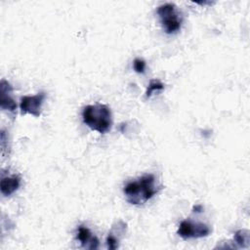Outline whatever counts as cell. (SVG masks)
<instances>
[{
	"label": "cell",
	"instance_id": "6da1fadb",
	"mask_svg": "<svg viewBox=\"0 0 250 250\" xmlns=\"http://www.w3.org/2000/svg\"><path fill=\"white\" fill-rule=\"evenodd\" d=\"M161 186L157 184L153 174H145L137 180L128 182L123 188L127 202L132 205H142L159 192Z\"/></svg>",
	"mask_w": 250,
	"mask_h": 250
},
{
	"label": "cell",
	"instance_id": "7a4b0ae2",
	"mask_svg": "<svg viewBox=\"0 0 250 250\" xmlns=\"http://www.w3.org/2000/svg\"><path fill=\"white\" fill-rule=\"evenodd\" d=\"M82 119L91 130L100 134L109 132L112 127L110 108L104 104L86 105L82 110Z\"/></svg>",
	"mask_w": 250,
	"mask_h": 250
},
{
	"label": "cell",
	"instance_id": "3957f363",
	"mask_svg": "<svg viewBox=\"0 0 250 250\" xmlns=\"http://www.w3.org/2000/svg\"><path fill=\"white\" fill-rule=\"evenodd\" d=\"M156 13L160 24L167 34H174L181 29L183 17L176 5L173 3H164L157 7Z\"/></svg>",
	"mask_w": 250,
	"mask_h": 250
},
{
	"label": "cell",
	"instance_id": "277c9868",
	"mask_svg": "<svg viewBox=\"0 0 250 250\" xmlns=\"http://www.w3.org/2000/svg\"><path fill=\"white\" fill-rule=\"evenodd\" d=\"M211 232L210 228L203 223L193 222L191 220H184L181 222L177 233L185 240L191 238H201L208 236Z\"/></svg>",
	"mask_w": 250,
	"mask_h": 250
},
{
	"label": "cell",
	"instance_id": "5b68a950",
	"mask_svg": "<svg viewBox=\"0 0 250 250\" xmlns=\"http://www.w3.org/2000/svg\"><path fill=\"white\" fill-rule=\"evenodd\" d=\"M46 98V94L44 92L37 93L33 96H23L21 99L20 108L21 114H31L35 117L40 116L41 107Z\"/></svg>",
	"mask_w": 250,
	"mask_h": 250
},
{
	"label": "cell",
	"instance_id": "8992f818",
	"mask_svg": "<svg viewBox=\"0 0 250 250\" xmlns=\"http://www.w3.org/2000/svg\"><path fill=\"white\" fill-rule=\"evenodd\" d=\"M13 88L11 84L5 79H2L0 83V107L3 110L14 113L17 109V104L11 96Z\"/></svg>",
	"mask_w": 250,
	"mask_h": 250
},
{
	"label": "cell",
	"instance_id": "52a82bcc",
	"mask_svg": "<svg viewBox=\"0 0 250 250\" xmlns=\"http://www.w3.org/2000/svg\"><path fill=\"white\" fill-rule=\"evenodd\" d=\"M76 239L80 245L88 249H97L99 247V239L94 235L90 229L84 226H79L76 230Z\"/></svg>",
	"mask_w": 250,
	"mask_h": 250
},
{
	"label": "cell",
	"instance_id": "ba28073f",
	"mask_svg": "<svg viewBox=\"0 0 250 250\" xmlns=\"http://www.w3.org/2000/svg\"><path fill=\"white\" fill-rule=\"evenodd\" d=\"M21 186V177L17 174H13L10 176L2 175L0 182V189L1 193L4 196H10L15 191L19 189Z\"/></svg>",
	"mask_w": 250,
	"mask_h": 250
},
{
	"label": "cell",
	"instance_id": "9c48e42d",
	"mask_svg": "<svg viewBox=\"0 0 250 250\" xmlns=\"http://www.w3.org/2000/svg\"><path fill=\"white\" fill-rule=\"evenodd\" d=\"M125 230H126V224L123 223L122 221H119L116 223V225L112 226V229L106 237V245L108 249L118 248L119 239L125 233Z\"/></svg>",
	"mask_w": 250,
	"mask_h": 250
},
{
	"label": "cell",
	"instance_id": "30bf717a",
	"mask_svg": "<svg viewBox=\"0 0 250 250\" xmlns=\"http://www.w3.org/2000/svg\"><path fill=\"white\" fill-rule=\"evenodd\" d=\"M233 240L239 247H248L249 244V231L247 229H239L235 231Z\"/></svg>",
	"mask_w": 250,
	"mask_h": 250
},
{
	"label": "cell",
	"instance_id": "8fae6325",
	"mask_svg": "<svg viewBox=\"0 0 250 250\" xmlns=\"http://www.w3.org/2000/svg\"><path fill=\"white\" fill-rule=\"evenodd\" d=\"M163 89H164V85L159 80H151L147 86L146 96V98H149L154 91H159Z\"/></svg>",
	"mask_w": 250,
	"mask_h": 250
},
{
	"label": "cell",
	"instance_id": "7c38bea8",
	"mask_svg": "<svg viewBox=\"0 0 250 250\" xmlns=\"http://www.w3.org/2000/svg\"><path fill=\"white\" fill-rule=\"evenodd\" d=\"M146 62L140 58H137L134 60L133 62V68L134 70L137 72V73H145V70H146Z\"/></svg>",
	"mask_w": 250,
	"mask_h": 250
}]
</instances>
